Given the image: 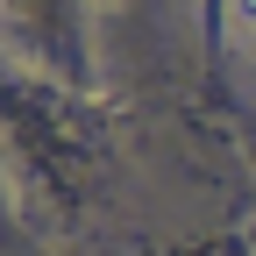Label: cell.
I'll list each match as a JSON object with an SVG mask.
<instances>
[{"instance_id":"6da1fadb","label":"cell","mask_w":256,"mask_h":256,"mask_svg":"<svg viewBox=\"0 0 256 256\" xmlns=\"http://www.w3.org/2000/svg\"><path fill=\"white\" fill-rule=\"evenodd\" d=\"M235 14H242V22H249V28H256V0H235Z\"/></svg>"}]
</instances>
